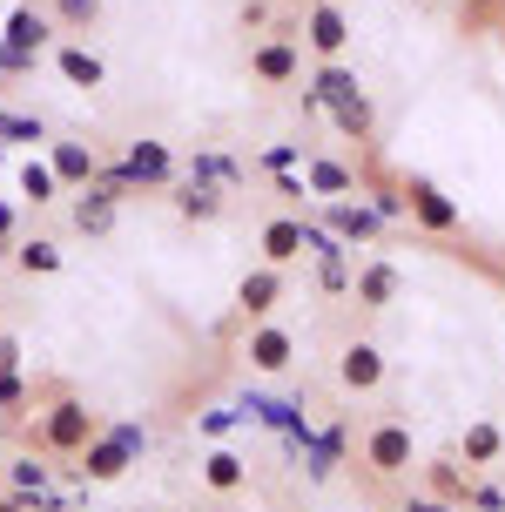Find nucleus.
I'll return each mask as SVG.
<instances>
[{
	"instance_id": "obj_1",
	"label": "nucleus",
	"mask_w": 505,
	"mask_h": 512,
	"mask_svg": "<svg viewBox=\"0 0 505 512\" xmlns=\"http://www.w3.org/2000/svg\"><path fill=\"white\" fill-rule=\"evenodd\" d=\"M310 95L330 108V122H337V135H344V142H371V135H378V108H371L364 81H357L344 61H324V68L310 75Z\"/></svg>"
},
{
	"instance_id": "obj_2",
	"label": "nucleus",
	"mask_w": 505,
	"mask_h": 512,
	"mask_svg": "<svg viewBox=\"0 0 505 512\" xmlns=\"http://www.w3.org/2000/svg\"><path fill=\"white\" fill-rule=\"evenodd\" d=\"M101 432V418L88 411V398H75L68 384H54V405L34 411V452L41 459H81V445Z\"/></svg>"
},
{
	"instance_id": "obj_3",
	"label": "nucleus",
	"mask_w": 505,
	"mask_h": 512,
	"mask_svg": "<svg viewBox=\"0 0 505 512\" xmlns=\"http://www.w3.org/2000/svg\"><path fill=\"white\" fill-rule=\"evenodd\" d=\"M142 445H149V438L135 432V425H115V432L101 425V432L81 445V479H88V486H115L128 465L142 459Z\"/></svg>"
},
{
	"instance_id": "obj_4",
	"label": "nucleus",
	"mask_w": 505,
	"mask_h": 512,
	"mask_svg": "<svg viewBox=\"0 0 505 512\" xmlns=\"http://www.w3.org/2000/svg\"><path fill=\"white\" fill-rule=\"evenodd\" d=\"M411 425L404 418H378V425H364V472L371 479H404L411 472Z\"/></svg>"
},
{
	"instance_id": "obj_5",
	"label": "nucleus",
	"mask_w": 505,
	"mask_h": 512,
	"mask_svg": "<svg viewBox=\"0 0 505 512\" xmlns=\"http://www.w3.org/2000/svg\"><path fill=\"white\" fill-rule=\"evenodd\" d=\"M398 196H404V216H411L418 230H431V236L465 230V209H458V203H452V196H445V189H438L431 176H404Z\"/></svg>"
},
{
	"instance_id": "obj_6",
	"label": "nucleus",
	"mask_w": 505,
	"mask_h": 512,
	"mask_svg": "<svg viewBox=\"0 0 505 512\" xmlns=\"http://www.w3.org/2000/svg\"><path fill=\"white\" fill-rule=\"evenodd\" d=\"M351 14H344V0H324V7H303V48L317 54V61H344L351 48Z\"/></svg>"
},
{
	"instance_id": "obj_7",
	"label": "nucleus",
	"mask_w": 505,
	"mask_h": 512,
	"mask_svg": "<svg viewBox=\"0 0 505 512\" xmlns=\"http://www.w3.org/2000/svg\"><path fill=\"white\" fill-rule=\"evenodd\" d=\"M303 75V48L290 41V34H263L250 48V81H263V88H290V81Z\"/></svg>"
},
{
	"instance_id": "obj_8",
	"label": "nucleus",
	"mask_w": 505,
	"mask_h": 512,
	"mask_svg": "<svg viewBox=\"0 0 505 512\" xmlns=\"http://www.w3.org/2000/svg\"><path fill=\"white\" fill-rule=\"evenodd\" d=\"M68 223H75L81 236H115V223H122V196H115L108 182H81L75 203H68Z\"/></svg>"
},
{
	"instance_id": "obj_9",
	"label": "nucleus",
	"mask_w": 505,
	"mask_h": 512,
	"mask_svg": "<svg viewBox=\"0 0 505 512\" xmlns=\"http://www.w3.org/2000/svg\"><path fill=\"white\" fill-rule=\"evenodd\" d=\"M398 297H404V270L391 263V256H371V263L351 277V304L371 310V317H378V310H391Z\"/></svg>"
},
{
	"instance_id": "obj_10",
	"label": "nucleus",
	"mask_w": 505,
	"mask_h": 512,
	"mask_svg": "<svg viewBox=\"0 0 505 512\" xmlns=\"http://www.w3.org/2000/svg\"><path fill=\"white\" fill-rule=\"evenodd\" d=\"M243 358H250V371H263V378H283L290 364H297V337L283 331V324H250V344H243Z\"/></svg>"
},
{
	"instance_id": "obj_11",
	"label": "nucleus",
	"mask_w": 505,
	"mask_h": 512,
	"mask_svg": "<svg viewBox=\"0 0 505 512\" xmlns=\"http://www.w3.org/2000/svg\"><path fill=\"white\" fill-rule=\"evenodd\" d=\"M337 384L351 391V398H371L384 384V351L371 344V337H351L344 351H337Z\"/></svg>"
},
{
	"instance_id": "obj_12",
	"label": "nucleus",
	"mask_w": 505,
	"mask_h": 512,
	"mask_svg": "<svg viewBox=\"0 0 505 512\" xmlns=\"http://www.w3.org/2000/svg\"><path fill=\"white\" fill-rule=\"evenodd\" d=\"M283 290H290V277H283L277 263H256V270H243V283H236V310H243L250 324H263V317L283 304Z\"/></svg>"
},
{
	"instance_id": "obj_13",
	"label": "nucleus",
	"mask_w": 505,
	"mask_h": 512,
	"mask_svg": "<svg viewBox=\"0 0 505 512\" xmlns=\"http://www.w3.org/2000/svg\"><path fill=\"white\" fill-rule=\"evenodd\" d=\"M122 169L135 189H176V155H169V142H128Z\"/></svg>"
},
{
	"instance_id": "obj_14",
	"label": "nucleus",
	"mask_w": 505,
	"mask_h": 512,
	"mask_svg": "<svg viewBox=\"0 0 505 512\" xmlns=\"http://www.w3.org/2000/svg\"><path fill=\"white\" fill-rule=\"evenodd\" d=\"M256 250H263V263L290 270V263L310 250V230H303L297 216H270V223H263V236H256Z\"/></svg>"
},
{
	"instance_id": "obj_15",
	"label": "nucleus",
	"mask_w": 505,
	"mask_h": 512,
	"mask_svg": "<svg viewBox=\"0 0 505 512\" xmlns=\"http://www.w3.org/2000/svg\"><path fill=\"white\" fill-rule=\"evenodd\" d=\"M54 34H61V27L48 21V7H34V0H21V7L7 14V34H0V41H7V48H21V54H41V48L54 41Z\"/></svg>"
},
{
	"instance_id": "obj_16",
	"label": "nucleus",
	"mask_w": 505,
	"mask_h": 512,
	"mask_svg": "<svg viewBox=\"0 0 505 512\" xmlns=\"http://www.w3.org/2000/svg\"><path fill=\"white\" fill-rule=\"evenodd\" d=\"M48 169L61 189H81V182L101 176V155L88 149V142H48Z\"/></svg>"
},
{
	"instance_id": "obj_17",
	"label": "nucleus",
	"mask_w": 505,
	"mask_h": 512,
	"mask_svg": "<svg viewBox=\"0 0 505 512\" xmlns=\"http://www.w3.org/2000/svg\"><path fill=\"white\" fill-rule=\"evenodd\" d=\"M223 209H229V189H216V182H196V176H189L176 189V216H182V223H216Z\"/></svg>"
},
{
	"instance_id": "obj_18",
	"label": "nucleus",
	"mask_w": 505,
	"mask_h": 512,
	"mask_svg": "<svg viewBox=\"0 0 505 512\" xmlns=\"http://www.w3.org/2000/svg\"><path fill=\"white\" fill-rule=\"evenodd\" d=\"M61 263H68V250H61L54 236H21V243H14V270H21V277H54Z\"/></svg>"
},
{
	"instance_id": "obj_19",
	"label": "nucleus",
	"mask_w": 505,
	"mask_h": 512,
	"mask_svg": "<svg viewBox=\"0 0 505 512\" xmlns=\"http://www.w3.org/2000/svg\"><path fill=\"white\" fill-rule=\"evenodd\" d=\"M54 68L75 81V88H101V81H108L101 54H95V48H81V41H61V48H54Z\"/></svg>"
},
{
	"instance_id": "obj_20",
	"label": "nucleus",
	"mask_w": 505,
	"mask_h": 512,
	"mask_svg": "<svg viewBox=\"0 0 505 512\" xmlns=\"http://www.w3.org/2000/svg\"><path fill=\"white\" fill-rule=\"evenodd\" d=\"M330 230L344 236V243H378V209H364V203H330Z\"/></svg>"
},
{
	"instance_id": "obj_21",
	"label": "nucleus",
	"mask_w": 505,
	"mask_h": 512,
	"mask_svg": "<svg viewBox=\"0 0 505 512\" xmlns=\"http://www.w3.org/2000/svg\"><path fill=\"white\" fill-rule=\"evenodd\" d=\"M202 486H209V492H243V486H250V465L216 445V452L202 459Z\"/></svg>"
},
{
	"instance_id": "obj_22",
	"label": "nucleus",
	"mask_w": 505,
	"mask_h": 512,
	"mask_svg": "<svg viewBox=\"0 0 505 512\" xmlns=\"http://www.w3.org/2000/svg\"><path fill=\"white\" fill-rule=\"evenodd\" d=\"M425 492H431V499H452V506H465L472 479H465V465H452V459H431V465H425Z\"/></svg>"
},
{
	"instance_id": "obj_23",
	"label": "nucleus",
	"mask_w": 505,
	"mask_h": 512,
	"mask_svg": "<svg viewBox=\"0 0 505 512\" xmlns=\"http://www.w3.org/2000/svg\"><path fill=\"white\" fill-rule=\"evenodd\" d=\"M499 452H505V432L492 425V418H479V425H465V465H472V472H485V465L499 459Z\"/></svg>"
},
{
	"instance_id": "obj_24",
	"label": "nucleus",
	"mask_w": 505,
	"mask_h": 512,
	"mask_svg": "<svg viewBox=\"0 0 505 512\" xmlns=\"http://www.w3.org/2000/svg\"><path fill=\"white\" fill-rule=\"evenodd\" d=\"M48 21L61 34H88V27H101V0H48Z\"/></svg>"
},
{
	"instance_id": "obj_25",
	"label": "nucleus",
	"mask_w": 505,
	"mask_h": 512,
	"mask_svg": "<svg viewBox=\"0 0 505 512\" xmlns=\"http://www.w3.org/2000/svg\"><path fill=\"white\" fill-rule=\"evenodd\" d=\"M21 196H27L34 209L61 203V182H54V169H48V162H21Z\"/></svg>"
},
{
	"instance_id": "obj_26",
	"label": "nucleus",
	"mask_w": 505,
	"mask_h": 512,
	"mask_svg": "<svg viewBox=\"0 0 505 512\" xmlns=\"http://www.w3.org/2000/svg\"><path fill=\"white\" fill-rule=\"evenodd\" d=\"M41 486H48V465H34V459H14V465H7V492H14V499H27V506H34V499H41Z\"/></svg>"
},
{
	"instance_id": "obj_27",
	"label": "nucleus",
	"mask_w": 505,
	"mask_h": 512,
	"mask_svg": "<svg viewBox=\"0 0 505 512\" xmlns=\"http://www.w3.org/2000/svg\"><path fill=\"white\" fill-rule=\"evenodd\" d=\"M310 189H317V196H351L357 169H344V162H310Z\"/></svg>"
},
{
	"instance_id": "obj_28",
	"label": "nucleus",
	"mask_w": 505,
	"mask_h": 512,
	"mask_svg": "<svg viewBox=\"0 0 505 512\" xmlns=\"http://www.w3.org/2000/svg\"><path fill=\"white\" fill-rule=\"evenodd\" d=\"M0 142H48V122H41V115H7V108H0Z\"/></svg>"
},
{
	"instance_id": "obj_29",
	"label": "nucleus",
	"mask_w": 505,
	"mask_h": 512,
	"mask_svg": "<svg viewBox=\"0 0 505 512\" xmlns=\"http://www.w3.org/2000/svg\"><path fill=\"white\" fill-rule=\"evenodd\" d=\"M21 405H34V391H27L21 371H0V418H14Z\"/></svg>"
},
{
	"instance_id": "obj_30",
	"label": "nucleus",
	"mask_w": 505,
	"mask_h": 512,
	"mask_svg": "<svg viewBox=\"0 0 505 512\" xmlns=\"http://www.w3.org/2000/svg\"><path fill=\"white\" fill-rule=\"evenodd\" d=\"M398 512H465V506H452V499H431V492H411Z\"/></svg>"
},
{
	"instance_id": "obj_31",
	"label": "nucleus",
	"mask_w": 505,
	"mask_h": 512,
	"mask_svg": "<svg viewBox=\"0 0 505 512\" xmlns=\"http://www.w3.org/2000/svg\"><path fill=\"white\" fill-rule=\"evenodd\" d=\"M0 371H21V337L0 331Z\"/></svg>"
},
{
	"instance_id": "obj_32",
	"label": "nucleus",
	"mask_w": 505,
	"mask_h": 512,
	"mask_svg": "<svg viewBox=\"0 0 505 512\" xmlns=\"http://www.w3.org/2000/svg\"><path fill=\"white\" fill-rule=\"evenodd\" d=\"M0 243H14V209L0 203Z\"/></svg>"
},
{
	"instance_id": "obj_33",
	"label": "nucleus",
	"mask_w": 505,
	"mask_h": 512,
	"mask_svg": "<svg viewBox=\"0 0 505 512\" xmlns=\"http://www.w3.org/2000/svg\"><path fill=\"white\" fill-rule=\"evenodd\" d=\"M0 512H34L27 499H14V492H0Z\"/></svg>"
},
{
	"instance_id": "obj_34",
	"label": "nucleus",
	"mask_w": 505,
	"mask_h": 512,
	"mask_svg": "<svg viewBox=\"0 0 505 512\" xmlns=\"http://www.w3.org/2000/svg\"><path fill=\"white\" fill-rule=\"evenodd\" d=\"M0 169H7V142H0Z\"/></svg>"
},
{
	"instance_id": "obj_35",
	"label": "nucleus",
	"mask_w": 505,
	"mask_h": 512,
	"mask_svg": "<svg viewBox=\"0 0 505 512\" xmlns=\"http://www.w3.org/2000/svg\"><path fill=\"white\" fill-rule=\"evenodd\" d=\"M297 7H324V0H297Z\"/></svg>"
},
{
	"instance_id": "obj_36",
	"label": "nucleus",
	"mask_w": 505,
	"mask_h": 512,
	"mask_svg": "<svg viewBox=\"0 0 505 512\" xmlns=\"http://www.w3.org/2000/svg\"><path fill=\"white\" fill-rule=\"evenodd\" d=\"M499 41H505V14H499Z\"/></svg>"
},
{
	"instance_id": "obj_37",
	"label": "nucleus",
	"mask_w": 505,
	"mask_h": 512,
	"mask_svg": "<svg viewBox=\"0 0 505 512\" xmlns=\"http://www.w3.org/2000/svg\"><path fill=\"white\" fill-rule=\"evenodd\" d=\"M0 95H7V75H0Z\"/></svg>"
},
{
	"instance_id": "obj_38",
	"label": "nucleus",
	"mask_w": 505,
	"mask_h": 512,
	"mask_svg": "<svg viewBox=\"0 0 505 512\" xmlns=\"http://www.w3.org/2000/svg\"><path fill=\"white\" fill-rule=\"evenodd\" d=\"M425 7H445V0H425Z\"/></svg>"
},
{
	"instance_id": "obj_39",
	"label": "nucleus",
	"mask_w": 505,
	"mask_h": 512,
	"mask_svg": "<svg viewBox=\"0 0 505 512\" xmlns=\"http://www.w3.org/2000/svg\"><path fill=\"white\" fill-rule=\"evenodd\" d=\"M189 512H196V506H189Z\"/></svg>"
}]
</instances>
